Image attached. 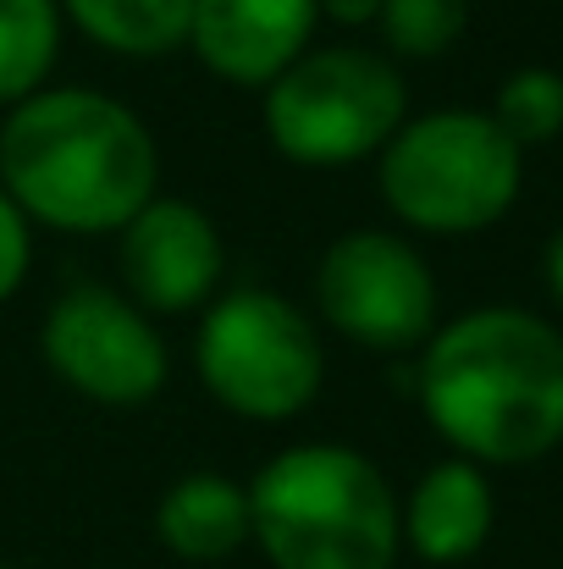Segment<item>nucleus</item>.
Here are the masks:
<instances>
[{"instance_id":"8","label":"nucleus","mask_w":563,"mask_h":569,"mask_svg":"<svg viewBox=\"0 0 563 569\" xmlns=\"http://www.w3.org/2000/svg\"><path fill=\"white\" fill-rule=\"evenodd\" d=\"M39 355L56 381L105 409H139L172 377V349L155 316L105 282H78L44 310Z\"/></svg>"},{"instance_id":"17","label":"nucleus","mask_w":563,"mask_h":569,"mask_svg":"<svg viewBox=\"0 0 563 569\" xmlns=\"http://www.w3.org/2000/svg\"><path fill=\"white\" fill-rule=\"evenodd\" d=\"M28 260H33V221L0 189V305L28 282Z\"/></svg>"},{"instance_id":"13","label":"nucleus","mask_w":563,"mask_h":569,"mask_svg":"<svg viewBox=\"0 0 563 569\" xmlns=\"http://www.w3.org/2000/svg\"><path fill=\"white\" fill-rule=\"evenodd\" d=\"M61 17L111 56L155 61L188 44L193 0H56Z\"/></svg>"},{"instance_id":"6","label":"nucleus","mask_w":563,"mask_h":569,"mask_svg":"<svg viewBox=\"0 0 563 569\" xmlns=\"http://www.w3.org/2000/svg\"><path fill=\"white\" fill-rule=\"evenodd\" d=\"M193 371L204 392L254 426L304 415L326 381L321 327L277 288H238L199 310Z\"/></svg>"},{"instance_id":"19","label":"nucleus","mask_w":563,"mask_h":569,"mask_svg":"<svg viewBox=\"0 0 563 569\" xmlns=\"http://www.w3.org/2000/svg\"><path fill=\"white\" fill-rule=\"evenodd\" d=\"M542 271H547V288H553V299L563 305V227L553 232V243H547V254H542Z\"/></svg>"},{"instance_id":"3","label":"nucleus","mask_w":563,"mask_h":569,"mask_svg":"<svg viewBox=\"0 0 563 569\" xmlns=\"http://www.w3.org/2000/svg\"><path fill=\"white\" fill-rule=\"evenodd\" d=\"M249 542L271 569H392L398 492L349 442L282 448L249 481Z\"/></svg>"},{"instance_id":"18","label":"nucleus","mask_w":563,"mask_h":569,"mask_svg":"<svg viewBox=\"0 0 563 569\" xmlns=\"http://www.w3.org/2000/svg\"><path fill=\"white\" fill-rule=\"evenodd\" d=\"M315 6H321V17L338 22V28H371L375 11H381V0H315Z\"/></svg>"},{"instance_id":"1","label":"nucleus","mask_w":563,"mask_h":569,"mask_svg":"<svg viewBox=\"0 0 563 569\" xmlns=\"http://www.w3.org/2000/svg\"><path fill=\"white\" fill-rule=\"evenodd\" d=\"M414 398L459 459L536 465L563 448V332L520 305L464 310L425 338Z\"/></svg>"},{"instance_id":"7","label":"nucleus","mask_w":563,"mask_h":569,"mask_svg":"<svg viewBox=\"0 0 563 569\" xmlns=\"http://www.w3.org/2000/svg\"><path fill=\"white\" fill-rule=\"evenodd\" d=\"M315 316L371 355H414L436 332V277L403 232L360 227L326 243Z\"/></svg>"},{"instance_id":"12","label":"nucleus","mask_w":563,"mask_h":569,"mask_svg":"<svg viewBox=\"0 0 563 569\" xmlns=\"http://www.w3.org/2000/svg\"><path fill=\"white\" fill-rule=\"evenodd\" d=\"M155 542L183 565H227L249 548V487L221 470H188L155 503Z\"/></svg>"},{"instance_id":"14","label":"nucleus","mask_w":563,"mask_h":569,"mask_svg":"<svg viewBox=\"0 0 563 569\" xmlns=\"http://www.w3.org/2000/svg\"><path fill=\"white\" fill-rule=\"evenodd\" d=\"M61 50V6L56 0H0V106L39 94Z\"/></svg>"},{"instance_id":"16","label":"nucleus","mask_w":563,"mask_h":569,"mask_svg":"<svg viewBox=\"0 0 563 569\" xmlns=\"http://www.w3.org/2000/svg\"><path fill=\"white\" fill-rule=\"evenodd\" d=\"M375 28H381L386 56L431 61V56H448V50L464 39V28H470V0H381Z\"/></svg>"},{"instance_id":"5","label":"nucleus","mask_w":563,"mask_h":569,"mask_svg":"<svg viewBox=\"0 0 563 569\" xmlns=\"http://www.w3.org/2000/svg\"><path fill=\"white\" fill-rule=\"evenodd\" d=\"M260 117L282 161L326 172L381 156L409 117V89L386 50L321 44L260 89Z\"/></svg>"},{"instance_id":"10","label":"nucleus","mask_w":563,"mask_h":569,"mask_svg":"<svg viewBox=\"0 0 563 569\" xmlns=\"http://www.w3.org/2000/svg\"><path fill=\"white\" fill-rule=\"evenodd\" d=\"M315 22V0H193L188 50L221 83L265 89L288 61L310 50Z\"/></svg>"},{"instance_id":"9","label":"nucleus","mask_w":563,"mask_h":569,"mask_svg":"<svg viewBox=\"0 0 563 569\" xmlns=\"http://www.w3.org/2000/svg\"><path fill=\"white\" fill-rule=\"evenodd\" d=\"M117 266H122V293L144 316H188L215 299L227 271V243L204 204L155 193L122 227Z\"/></svg>"},{"instance_id":"20","label":"nucleus","mask_w":563,"mask_h":569,"mask_svg":"<svg viewBox=\"0 0 563 569\" xmlns=\"http://www.w3.org/2000/svg\"><path fill=\"white\" fill-rule=\"evenodd\" d=\"M0 569H11V559H6V553H0Z\"/></svg>"},{"instance_id":"15","label":"nucleus","mask_w":563,"mask_h":569,"mask_svg":"<svg viewBox=\"0 0 563 569\" xmlns=\"http://www.w3.org/2000/svg\"><path fill=\"white\" fill-rule=\"evenodd\" d=\"M514 150H542L563 133V72L553 67H514L497 83V100L486 111Z\"/></svg>"},{"instance_id":"2","label":"nucleus","mask_w":563,"mask_h":569,"mask_svg":"<svg viewBox=\"0 0 563 569\" xmlns=\"http://www.w3.org/2000/svg\"><path fill=\"white\" fill-rule=\"evenodd\" d=\"M155 183V133L117 94L39 89L0 122V189L50 232H122Z\"/></svg>"},{"instance_id":"4","label":"nucleus","mask_w":563,"mask_h":569,"mask_svg":"<svg viewBox=\"0 0 563 569\" xmlns=\"http://www.w3.org/2000/svg\"><path fill=\"white\" fill-rule=\"evenodd\" d=\"M375 161L386 210L431 238H470L497 227L525 178V150H514L486 111L403 117Z\"/></svg>"},{"instance_id":"11","label":"nucleus","mask_w":563,"mask_h":569,"mask_svg":"<svg viewBox=\"0 0 563 569\" xmlns=\"http://www.w3.org/2000/svg\"><path fill=\"white\" fill-rule=\"evenodd\" d=\"M492 526H497L492 481H486L481 465H470L459 453L431 465L409 487V498H398V531H403V548L420 565H470L492 542Z\"/></svg>"}]
</instances>
